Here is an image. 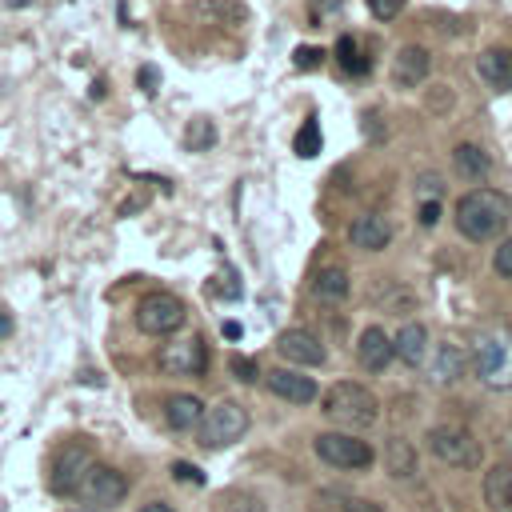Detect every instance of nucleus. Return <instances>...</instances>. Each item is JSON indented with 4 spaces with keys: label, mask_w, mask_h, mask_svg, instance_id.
I'll use <instances>...</instances> for the list:
<instances>
[{
    "label": "nucleus",
    "mask_w": 512,
    "mask_h": 512,
    "mask_svg": "<svg viewBox=\"0 0 512 512\" xmlns=\"http://www.w3.org/2000/svg\"><path fill=\"white\" fill-rule=\"evenodd\" d=\"M512 220V200L496 188H472L456 200V228L468 240H496Z\"/></svg>",
    "instance_id": "nucleus-1"
},
{
    "label": "nucleus",
    "mask_w": 512,
    "mask_h": 512,
    "mask_svg": "<svg viewBox=\"0 0 512 512\" xmlns=\"http://www.w3.org/2000/svg\"><path fill=\"white\" fill-rule=\"evenodd\" d=\"M472 364L476 376L488 388H512V328L508 324H492L484 332H476L472 340Z\"/></svg>",
    "instance_id": "nucleus-2"
},
{
    "label": "nucleus",
    "mask_w": 512,
    "mask_h": 512,
    "mask_svg": "<svg viewBox=\"0 0 512 512\" xmlns=\"http://www.w3.org/2000/svg\"><path fill=\"white\" fill-rule=\"evenodd\" d=\"M320 412H324L332 424H340V428H368V424H376V416H380V400H376L364 384L340 380V384H332V388L324 392Z\"/></svg>",
    "instance_id": "nucleus-3"
},
{
    "label": "nucleus",
    "mask_w": 512,
    "mask_h": 512,
    "mask_svg": "<svg viewBox=\"0 0 512 512\" xmlns=\"http://www.w3.org/2000/svg\"><path fill=\"white\" fill-rule=\"evenodd\" d=\"M424 440H428V452L448 468H476L484 460L480 440L460 424H436V428H428Z\"/></svg>",
    "instance_id": "nucleus-4"
},
{
    "label": "nucleus",
    "mask_w": 512,
    "mask_h": 512,
    "mask_svg": "<svg viewBox=\"0 0 512 512\" xmlns=\"http://www.w3.org/2000/svg\"><path fill=\"white\" fill-rule=\"evenodd\" d=\"M196 428H200L204 448H228L248 432V408L236 404V400H216L212 408H204Z\"/></svg>",
    "instance_id": "nucleus-5"
},
{
    "label": "nucleus",
    "mask_w": 512,
    "mask_h": 512,
    "mask_svg": "<svg viewBox=\"0 0 512 512\" xmlns=\"http://www.w3.org/2000/svg\"><path fill=\"white\" fill-rule=\"evenodd\" d=\"M92 464H96V448H92L88 440H64V448H60L56 460H52L48 488H52L56 496H76L80 484H84V476L92 472Z\"/></svg>",
    "instance_id": "nucleus-6"
},
{
    "label": "nucleus",
    "mask_w": 512,
    "mask_h": 512,
    "mask_svg": "<svg viewBox=\"0 0 512 512\" xmlns=\"http://www.w3.org/2000/svg\"><path fill=\"white\" fill-rule=\"evenodd\" d=\"M312 448H316V456L328 468H340V472H364L376 460V452L368 448V440H360L352 432H320L312 440Z\"/></svg>",
    "instance_id": "nucleus-7"
},
{
    "label": "nucleus",
    "mask_w": 512,
    "mask_h": 512,
    "mask_svg": "<svg viewBox=\"0 0 512 512\" xmlns=\"http://www.w3.org/2000/svg\"><path fill=\"white\" fill-rule=\"evenodd\" d=\"M184 300L172 296V292H148L140 304H136V328L148 332V336H172L180 324H184Z\"/></svg>",
    "instance_id": "nucleus-8"
},
{
    "label": "nucleus",
    "mask_w": 512,
    "mask_h": 512,
    "mask_svg": "<svg viewBox=\"0 0 512 512\" xmlns=\"http://www.w3.org/2000/svg\"><path fill=\"white\" fill-rule=\"evenodd\" d=\"M76 496L92 512H108V508H116L128 496V476L120 468H112V464H92V472L84 476V484H80Z\"/></svg>",
    "instance_id": "nucleus-9"
},
{
    "label": "nucleus",
    "mask_w": 512,
    "mask_h": 512,
    "mask_svg": "<svg viewBox=\"0 0 512 512\" xmlns=\"http://www.w3.org/2000/svg\"><path fill=\"white\" fill-rule=\"evenodd\" d=\"M208 368V348L200 336H176L160 348V372L168 376H204Z\"/></svg>",
    "instance_id": "nucleus-10"
},
{
    "label": "nucleus",
    "mask_w": 512,
    "mask_h": 512,
    "mask_svg": "<svg viewBox=\"0 0 512 512\" xmlns=\"http://www.w3.org/2000/svg\"><path fill=\"white\" fill-rule=\"evenodd\" d=\"M276 352L288 360V364H324V344H320V336L312 332V328H284L280 336H276Z\"/></svg>",
    "instance_id": "nucleus-11"
},
{
    "label": "nucleus",
    "mask_w": 512,
    "mask_h": 512,
    "mask_svg": "<svg viewBox=\"0 0 512 512\" xmlns=\"http://www.w3.org/2000/svg\"><path fill=\"white\" fill-rule=\"evenodd\" d=\"M264 384H268L272 396H280L288 404H312L320 396L316 392V380L304 376V372H296V368H272V372H264Z\"/></svg>",
    "instance_id": "nucleus-12"
},
{
    "label": "nucleus",
    "mask_w": 512,
    "mask_h": 512,
    "mask_svg": "<svg viewBox=\"0 0 512 512\" xmlns=\"http://www.w3.org/2000/svg\"><path fill=\"white\" fill-rule=\"evenodd\" d=\"M428 68H432L428 48L404 44V48L392 56V84H396V88H416V84L428 80Z\"/></svg>",
    "instance_id": "nucleus-13"
},
{
    "label": "nucleus",
    "mask_w": 512,
    "mask_h": 512,
    "mask_svg": "<svg viewBox=\"0 0 512 512\" xmlns=\"http://www.w3.org/2000/svg\"><path fill=\"white\" fill-rule=\"evenodd\" d=\"M392 356H396L392 336H388L384 328L368 324V328L360 332V340H356V360H360V368H368V372H384V368L392 364Z\"/></svg>",
    "instance_id": "nucleus-14"
},
{
    "label": "nucleus",
    "mask_w": 512,
    "mask_h": 512,
    "mask_svg": "<svg viewBox=\"0 0 512 512\" xmlns=\"http://www.w3.org/2000/svg\"><path fill=\"white\" fill-rule=\"evenodd\" d=\"M188 16L196 24H208V28H236L248 20V8L240 0H196L188 8Z\"/></svg>",
    "instance_id": "nucleus-15"
},
{
    "label": "nucleus",
    "mask_w": 512,
    "mask_h": 512,
    "mask_svg": "<svg viewBox=\"0 0 512 512\" xmlns=\"http://www.w3.org/2000/svg\"><path fill=\"white\" fill-rule=\"evenodd\" d=\"M348 240H352V248H360V252H380V248H388V240H392V224H388L380 212H364V216L352 220Z\"/></svg>",
    "instance_id": "nucleus-16"
},
{
    "label": "nucleus",
    "mask_w": 512,
    "mask_h": 512,
    "mask_svg": "<svg viewBox=\"0 0 512 512\" xmlns=\"http://www.w3.org/2000/svg\"><path fill=\"white\" fill-rule=\"evenodd\" d=\"M200 416H204V400L192 396V392H176V396L164 400V420L176 432H192L200 424Z\"/></svg>",
    "instance_id": "nucleus-17"
},
{
    "label": "nucleus",
    "mask_w": 512,
    "mask_h": 512,
    "mask_svg": "<svg viewBox=\"0 0 512 512\" xmlns=\"http://www.w3.org/2000/svg\"><path fill=\"white\" fill-rule=\"evenodd\" d=\"M476 72H480L492 88L508 92V88H512V52H508V48H488V52H480Z\"/></svg>",
    "instance_id": "nucleus-18"
},
{
    "label": "nucleus",
    "mask_w": 512,
    "mask_h": 512,
    "mask_svg": "<svg viewBox=\"0 0 512 512\" xmlns=\"http://www.w3.org/2000/svg\"><path fill=\"white\" fill-rule=\"evenodd\" d=\"M392 348H396V356L404 360V364H424V356H428V328L424 324H404L400 332H396V340H392Z\"/></svg>",
    "instance_id": "nucleus-19"
},
{
    "label": "nucleus",
    "mask_w": 512,
    "mask_h": 512,
    "mask_svg": "<svg viewBox=\"0 0 512 512\" xmlns=\"http://www.w3.org/2000/svg\"><path fill=\"white\" fill-rule=\"evenodd\" d=\"M464 352L456 348V344H440L436 348V356H432V368H428V376H432V384H456L460 376H464Z\"/></svg>",
    "instance_id": "nucleus-20"
},
{
    "label": "nucleus",
    "mask_w": 512,
    "mask_h": 512,
    "mask_svg": "<svg viewBox=\"0 0 512 512\" xmlns=\"http://www.w3.org/2000/svg\"><path fill=\"white\" fill-rule=\"evenodd\" d=\"M384 468H388V476H396V480H412V476H416V448H412L404 436H392V440L384 444Z\"/></svg>",
    "instance_id": "nucleus-21"
},
{
    "label": "nucleus",
    "mask_w": 512,
    "mask_h": 512,
    "mask_svg": "<svg viewBox=\"0 0 512 512\" xmlns=\"http://www.w3.org/2000/svg\"><path fill=\"white\" fill-rule=\"evenodd\" d=\"M348 272L340 268V264H328V268H320L316 276H312V296L316 300H328V304H336V300H344L348 296Z\"/></svg>",
    "instance_id": "nucleus-22"
},
{
    "label": "nucleus",
    "mask_w": 512,
    "mask_h": 512,
    "mask_svg": "<svg viewBox=\"0 0 512 512\" xmlns=\"http://www.w3.org/2000/svg\"><path fill=\"white\" fill-rule=\"evenodd\" d=\"M452 168H456L464 180H480V176H488L492 160H488V152L476 148V144H456V148H452Z\"/></svg>",
    "instance_id": "nucleus-23"
},
{
    "label": "nucleus",
    "mask_w": 512,
    "mask_h": 512,
    "mask_svg": "<svg viewBox=\"0 0 512 512\" xmlns=\"http://www.w3.org/2000/svg\"><path fill=\"white\" fill-rule=\"evenodd\" d=\"M484 500L492 508H508L512 504V464H496L484 476Z\"/></svg>",
    "instance_id": "nucleus-24"
},
{
    "label": "nucleus",
    "mask_w": 512,
    "mask_h": 512,
    "mask_svg": "<svg viewBox=\"0 0 512 512\" xmlns=\"http://www.w3.org/2000/svg\"><path fill=\"white\" fill-rule=\"evenodd\" d=\"M336 60H340V68L352 72V76H364V72L372 68V60L364 56V48H360L356 36H340V40H336Z\"/></svg>",
    "instance_id": "nucleus-25"
},
{
    "label": "nucleus",
    "mask_w": 512,
    "mask_h": 512,
    "mask_svg": "<svg viewBox=\"0 0 512 512\" xmlns=\"http://www.w3.org/2000/svg\"><path fill=\"white\" fill-rule=\"evenodd\" d=\"M212 512H264V500L244 488H228L212 500Z\"/></svg>",
    "instance_id": "nucleus-26"
},
{
    "label": "nucleus",
    "mask_w": 512,
    "mask_h": 512,
    "mask_svg": "<svg viewBox=\"0 0 512 512\" xmlns=\"http://www.w3.org/2000/svg\"><path fill=\"white\" fill-rule=\"evenodd\" d=\"M212 140H216V128H212V120H192L188 128H184V144L192 148V152H204V148H212Z\"/></svg>",
    "instance_id": "nucleus-27"
},
{
    "label": "nucleus",
    "mask_w": 512,
    "mask_h": 512,
    "mask_svg": "<svg viewBox=\"0 0 512 512\" xmlns=\"http://www.w3.org/2000/svg\"><path fill=\"white\" fill-rule=\"evenodd\" d=\"M320 152V124L316 120H304L300 124V132H296V156H316Z\"/></svg>",
    "instance_id": "nucleus-28"
},
{
    "label": "nucleus",
    "mask_w": 512,
    "mask_h": 512,
    "mask_svg": "<svg viewBox=\"0 0 512 512\" xmlns=\"http://www.w3.org/2000/svg\"><path fill=\"white\" fill-rule=\"evenodd\" d=\"M320 60H324V52H320V48H312V44H300V48H296V68H300V72L320 68Z\"/></svg>",
    "instance_id": "nucleus-29"
},
{
    "label": "nucleus",
    "mask_w": 512,
    "mask_h": 512,
    "mask_svg": "<svg viewBox=\"0 0 512 512\" xmlns=\"http://www.w3.org/2000/svg\"><path fill=\"white\" fill-rule=\"evenodd\" d=\"M492 268H496L504 280H512V236H508V240L496 248V256H492Z\"/></svg>",
    "instance_id": "nucleus-30"
},
{
    "label": "nucleus",
    "mask_w": 512,
    "mask_h": 512,
    "mask_svg": "<svg viewBox=\"0 0 512 512\" xmlns=\"http://www.w3.org/2000/svg\"><path fill=\"white\" fill-rule=\"evenodd\" d=\"M232 372H236V380L252 384V380L260 376V364H256V360H248V356H232Z\"/></svg>",
    "instance_id": "nucleus-31"
},
{
    "label": "nucleus",
    "mask_w": 512,
    "mask_h": 512,
    "mask_svg": "<svg viewBox=\"0 0 512 512\" xmlns=\"http://www.w3.org/2000/svg\"><path fill=\"white\" fill-rule=\"evenodd\" d=\"M368 4V12L376 16V20H392L400 8H404V0H364Z\"/></svg>",
    "instance_id": "nucleus-32"
},
{
    "label": "nucleus",
    "mask_w": 512,
    "mask_h": 512,
    "mask_svg": "<svg viewBox=\"0 0 512 512\" xmlns=\"http://www.w3.org/2000/svg\"><path fill=\"white\" fill-rule=\"evenodd\" d=\"M440 192H444V188H440L436 176H420V184H416V196H420V200H440Z\"/></svg>",
    "instance_id": "nucleus-33"
},
{
    "label": "nucleus",
    "mask_w": 512,
    "mask_h": 512,
    "mask_svg": "<svg viewBox=\"0 0 512 512\" xmlns=\"http://www.w3.org/2000/svg\"><path fill=\"white\" fill-rule=\"evenodd\" d=\"M440 220V200H420V224L432 228Z\"/></svg>",
    "instance_id": "nucleus-34"
},
{
    "label": "nucleus",
    "mask_w": 512,
    "mask_h": 512,
    "mask_svg": "<svg viewBox=\"0 0 512 512\" xmlns=\"http://www.w3.org/2000/svg\"><path fill=\"white\" fill-rule=\"evenodd\" d=\"M172 476H176V480H192V484H204L200 468H192V464H184V460H176V464H172Z\"/></svg>",
    "instance_id": "nucleus-35"
},
{
    "label": "nucleus",
    "mask_w": 512,
    "mask_h": 512,
    "mask_svg": "<svg viewBox=\"0 0 512 512\" xmlns=\"http://www.w3.org/2000/svg\"><path fill=\"white\" fill-rule=\"evenodd\" d=\"M344 512H384L380 504H372V500H348L344 504Z\"/></svg>",
    "instance_id": "nucleus-36"
},
{
    "label": "nucleus",
    "mask_w": 512,
    "mask_h": 512,
    "mask_svg": "<svg viewBox=\"0 0 512 512\" xmlns=\"http://www.w3.org/2000/svg\"><path fill=\"white\" fill-rule=\"evenodd\" d=\"M140 84L152 92V84H156V68H140Z\"/></svg>",
    "instance_id": "nucleus-37"
},
{
    "label": "nucleus",
    "mask_w": 512,
    "mask_h": 512,
    "mask_svg": "<svg viewBox=\"0 0 512 512\" xmlns=\"http://www.w3.org/2000/svg\"><path fill=\"white\" fill-rule=\"evenodd\" d=\"M224 336H232V340H236V336H240V324H236V320H228V324H224Z\"/></svg>",
    "instance_id": "nucleus-38"
},
{
    "label": "nucleus",
    "mask_w": 512,
    "mask_h": 512,
    "mask_svg": "<svg viewBox=\"0 0 512 512\" xmlns=\"http://www.w3.org/2000/svg\"><path fill=\"white\" fill-rule=\"evenodd\" d=\"M140 512H172V508H168V504H144Z\"/></svg>",
    "instance_id": "nucleus-39"
},
{
    "label": "nucleus",
    "mask_w": 512,
    "mask_h": 512,
    "mask_svg": "<svg viewBox=\"0 0 512 512\" xmlns=\"http://www.w3.org/2000/svg\"><path fill=\"white\" fill-rule=\"evenodd\" d=\"M508 448H512V432H508Z\"/></svg>",
    "instance_id": "nucleus-40"
},
{
    "label": "nucleus",
    "mask_w": 512,
    "mask_h": 512,
    "mask_svg": "<svg viewBox=\"0 0 512 512\" xmlns=\"http://www.w3.org/2000/svg\"><path fill=\"white\" fill-rule=\"evenodd\" d=\"M508 508H512V504H508Z\"/></svg>",
    "instance_id": "nucleus-41"
}]
</instances>
